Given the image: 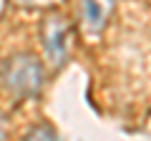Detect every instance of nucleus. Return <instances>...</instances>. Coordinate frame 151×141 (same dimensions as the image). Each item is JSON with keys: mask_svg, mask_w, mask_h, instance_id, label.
Instances as JSON below:
<instances>
[{"mask_svg": "<svg viewBox=\"0 0 151 141\" xmlns=\"http://www.w3.org/2000/svg\"><path fill=\"white\" fill-rule=\"evenodd\" d=\"M40 38H43V48H45V55H48L50 63L53 65L65 63L68 48H70V25H68V20L63 15L45 18Z\"/></svg>", "mask_w": 151, "mask_h": 141, "instance_id": "2", "label": "nucleus"}, {"mask_svg": "<svg viewBox=\"0 0 151 141\" xmlns=\"http://www.w3.org/2000/svg\"><path fill=\"white\" fill-rule=\"evenodd\" d=\"M0 141H5V119L0 114Z\"/></svg>", "mask_w": 151, "mask_h": 141, "instance_id": "6", "label": "nucleus"}, {"mask_svg": "<svg viewBox=\"0 0 151 141\" xmlns=\"http://www.w3.org/2000/svg\"><path fill=\"white\" fill-rule=\"evenodd\" d=\"M116 0H81V15L88 33H101L111 18Z\"/></svg>", "mask_w": 151, "mask_h": 141, "instance_id": "3", "label": "nucleus"}, {"mask_svg": "<svg viewBox=\"0 0 151 141\" xmlns=\"http://www.w3.org/2000/svg\"><path fill=\"white\" fill-rule=\"evenodd\" d=\"M0 78L18 98H35L43 88V65L33 55H13L3 63Z\"/></svg>", "mask_w": 151, "mask_h": 141, "instance_id": "1", "label": "nucleus"}, {"mask_svg": "<svg viewBox=\"0 0 151 141\" xmlns=\"http://www.w3.org/2000/svg\"><path fill=\"white\" fill-rule=\"evenodd\" d=\"M20 5H28V8H35V5H48V3H55V0H15Z\"/></svg>", "mask_w": 151, "mask_h": 141, "instance_id": "5", "label": "nucleus"}, {"mask_svg": "<svg viewBox=\"0 0 151 141\" xmlns=\"http://www.w3.org/2000/svg\"><path fill=\"white\" fill-rule=\"evenodd\" d=\"M30 141H60V139L50 126H38V129H33Z\"/></svg>", "mask_w": 151, "mask_h": 141, "instance_id": "4", "label": "nucleus"}]
</instances>
